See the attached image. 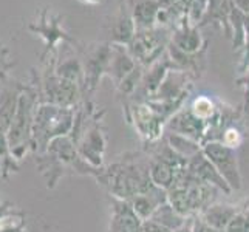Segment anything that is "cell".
Instances as JSON below:
<instances>
[{"label": "cell", "instance_id": "6da1fadb", "mask_svg": "<svg viewBox=\"0 0 249 232\" xmlns=\"http://www.w3.org/2000/svg\"><path fill=\"white\" fill-rule=\"evenodd\" d=\"M98 183L107 187L111 196L125 201L155 186L149 174V158H140V153H133L132 158L125 155L123 160L104 167Z\"/></svg>", "mask_w": 249, "mask_h": 232}, {"label": "cell", "instance_id": "7a4b0ae2", "mask_svg": "<svg viewBox=\"0 0 249 232\" xmlns=\"http://www.w3.org/2000/svg\"><path fill=\"white\" fill-rule=\"evenodd\" d=\"M39 104L40 98L36 84L33 81L30 84H23L19 101H17L16 115L10 125V130L6 133L11 155L17 161L23 160L25 155L31 152V128Z\"/></svg>", "mask_w": 249, "mask_h": 232}, {"label": "cell", "instance_id": "3957f363", "mask_svg": "<svg viewBox=\"0 0 249 232\" xmlns=\"http://www.w3.org/2000/svg\"><path fill=\"white\" fill-rule=\"evenodd\" d=\"M74 123V108H67L54 104L42 102L37 106L31 128V152L44 153L48 144L71 133Z\"/></svg>", "mask_w": 249, "mask_h": 232}, {"label": "cell", "instance_id": "277c9868", "mask_svg": "<svg viewBox=\"0 0 249 232\" xmlns=\"http://www.w3.org/2000/svg\"><path fill=\"white\" fill-rule=\"evenodd\" d=\"M64 14L51 11V8H42L37 14V19L27 25L28 31H31L33 34H37L45 44L44 53L40 54V61L47 56L56 53L59 44L71 45L76 50L81 48L79 42L64 30Z\"/></svg>", "mask_w": 249, "mask_h": 232}, {"label": "cell", "instance_id": "5b68a950", "mask_svg": "<svg viewBox=\"0 0 249 232\" xmlns=\"http://www.w3.org/2000/svg\"><path fill=\"white\" fill-rule=\"evenodd\" d=\"M81 62L84 67V101L87 96L96 91L101 79L107 74L110 59H111V45L108 42H94L90 45H84L79 50Z\"/></svg>", "mask_w": 249, "mask_h": 232}, {"label": "cell", "instance_id": "8992f818", "mask_svg": "<svg viewBox=\"0 0 249 232\" xmlns=\"http://www.w3.org/2000/svg\"><path fill=\"white\" fill-rule=\"evenodd\" d=\"M169 40L170 37L164 27L140 30L135 33L132 42L127 45V50L136 61V64L145 68L147 65H152L155 61H158L166 53Z\"/></svg>", "mask_w": 249, "mask_h": 232}, {"label": "cell", "instance_id": "52a82bcc", "mask_svg": "<svg viewBox=\"0 0 249 232\" xmlns=\"http://www.w3.org/2000/svg\"><path fill=\"white\" fill-rule=\"evenodd\" d=\"M102 116H104V111H96L90 119L89 125L84 128L79 141L76 143V150L79 157L93 167H102L104 164L107 136L104 124H102Z\"/></svg>", "mask_w": 249, "mask_h": 232}, {"label": "cell", "instance_id": "ba28073f", "mask_svg": "<svg viewBox=\"0 0 249 232\" xmlns=\"http://www.w3.org/2000/svg\"><path fill=\"white\" fill-rule=\"evenodd\" d=\"M201 152L228 183L231 191L242 189V175L235 149H231L220 141H209L201 145Z\"/></svg>", "mask_w": 249, "mask_h": 232}, {"label": "cell", "instance_id": "9c48e42d", "mask_svg": "<svg viewBox=\"0 0 249 232\" xmlns=\"http://www.w3.org/2000/svg\"><path fill=\"white\" fill-rule=\"evenodd\" d=\"M125 111H127L128 123H132L135 125V130L140 133V136L145 143L153 144L161 140L162 132H164L166 127V121L161 119L150 108L147 102L125 104Z\"/></svg>", "mask_w": 249, "mask_h": 232}, {"label": "cell", "instance_id": "30bf717a", "mask_svg": "<svg viewBox=\"0 0 249 232\" xmlns=\"http://www.w3.org/2000/svg\"><path fill=\"white\" fill-rule=\"evenodd\" d=\"M206 128H208V124L201 121V119L195 118L191 110L179 108L175 115H172L166 121L164 130H169L170 133L186 136V138L194 140L201 144V141L204 138V133H206Z\"/></svg>", "mask_w": 249, "mask_h": 232}, {"label": "cell", "instance_id": "8fae6325", "mask_svg": "<svg viewBox=\"0 0 249 232\" xmlns=\"http://www.w3.org/2000/svg\"><path fill=\"white\" fill-rule=\"evenodd\" d=\"M142 223L125 200L111 196L108 232H141Z\"/></svg>", "mask_w": 249, "mask_h": 232}, {"label": "cell", "instance_id": "7c38bea8", "mask_svg": "<svg viewBox=\"0 0 249 232\" xmlns=\"http://www.w3.org/2000/svg\"><path fill=\"white\" fill-rule=\"evenodd\" d=\"M186 169L189 170V174H191L194 178L200 179V181L217 187L218 191L225 192V194L232 192V191H231V187L228 186V183L223 179V177L218 174L217 169L211 164V161L204 157L201 150L187 160Z\"/></svg>", "mask_w": 249, "mask_h": 232}, {"label": "cell", "instance_id": "4fadbf2b", "mask_svg": "<svg viewBox=\"0 0 249 232\" xmlns=\"http://www.w3.org/2000/svg\"><path fill=\"white\" fill-rule=\"evenodd\" d=\"M22 87V82L13 79H8L2 84V90H0V133L6 135L8 130H10Z\"/></svg>", "mask_w": 249, "mask_h": 232}, {"label": "cell", "instance_id": "5bb4252c", "mask_svg": "<svg viewBox=\"0 0 249 232\" xmlns=\"http://www.w3.org/2000/svg\"><path fill=\"white\" fill-rule=\"evenodd\" d=\"M170 44L187 56H198L201 47H204L198 28L194 27L192 23H189L187 16L186 20L181 22V25L170 36Z\"/></svg>", "mask_w": 249, "mask_h": 232}, {"label": "cell", "instance_id": "9a60e30c", "mask_svg": "<svg viewBox=\"0 0 249 232\" xmlns=\"http://www.w3.org/2000/svg\"><path fill=\"white\" fill-rule=\"evenodd\" d=\"M167 201V192L164 189L153 186L149 189L147 192L140 194L132 196L130 200H127V203L132 206V209L142 221L149 220L152 217V214L155 212L161 204H164Z\"/></svg>", "mask_w": 249, "mask_h": 232}, {"label": "cell", "instance_id": "2e32d148", "mask_svg": "<svg viewBox=\"0 0 249 232\" xmlns=\"http://www.w3.org/2000/svg\"><path fill=\"white\" fill-rule=\"evenodd\" d=\"M135 33H136V27H135L133 17L130 13V8L127 5V0H123L119 13L113 19V22H111V27H110V34H111L110 44L127 47L132 42Z\"/></svg>", "mask_w": 249, "mask_h": 232}, {"label": "cell", "instance_id": "e0dca14e", "mask_svg": "<svg viewBox=\"0 0 249 232\" xmlns=\"http://www.w3.org/2000/svg\"><path fill=\"white\" fill-rule=\"evenodd\" d=\"M110 45H111V59L107 70V76L111 77V81L118 87L124 77L127 74H130L138 64L132 57V54L128 53L127 47L116 45V44H110Z\"/></svg>", "mask_w": 249, "mask_h": 232}, {"label": "cell", "instance_id": "ac0fdd59", "mask_svg": "<svg viewBox=\"0 0 249 232\" xmlns=\"http://www.w3.org/2000/svg\"><path fill=\"white\" fill-rule=\"evenodd\" d=\"M127 5L130 8L136 31L155 27L160 11L158 0H127Z\"/></svg>", "mask_w": 249, "mask_h": 232}, {"label": "cell", "instance_id": "d6986e66", "mask_svg": "<svg viewBox=\"0 0 249 232\" xmlns=\"http://www.w3.org/2000/svg\"><path fill=\"white\" fill-rule=\"evenodd\" d=\"M240 208L234 204H223V203H212L209 208H206L201 214H200V218L206 223L208 226L213 228V229H220V231H225V228L228 226V223L231 221L237 211Z\"/></svg>", "mask_w": 249, "mask_h": 232}, {"label": "cell", "instance_id": "ffe728a7", "mask_svg": "<svg viewBox=\"0 0 249 232\" xmlns=\"http://www.w3.org/2000/svg\"><path fill=\"white\" fill-rule=\"evenodd\" d=\"M54 73L62 77V79L76 84L82 91L84 96V84H85V77H84V67L81 62V56H74L70 54L64 57L62 61H57L56 59V65H54Z\"/></svg>", "mask_w": 249, "mask_h": 232}, {"label": "cell", "instance_id": "44dd1931", "mask_svg": "<svg viewBox=\"0 0 249 232\" xmlns=\"http://www.w3.org/2000/svg\"><path fill=\"white\" fill-rule=\"evenodd\" d=\"M178 169H181V167H174V166L166 164V162L149 158V174H150L152 183L157 187L164 189L166 192L172 187V184H174Z\"/></svg>", "mask_w": 249, "mask_h": 232}, {"label": "cell", "instance_id": "7402d4cb", "mask_svg": "<svg viewBox=\"0 0 249 232\" xmlns=\"http://www.w3.org/2000/svg\"><path fill=\"white\" fill-rule=\"evenodd\" d=\"M149 220L155 221V223H158L160 226H162V228H166V229L174 232L179 226H183L184 221L187 218L183 217V215H179V214L166 201L164 204H161L160 208L152 214V217Z\"/></svg>", "mask_w": 249, "mask_h": 232}, {"label": "cell", "instance_id": "603a6c76", "mask_svg": "<svg viewBox=\"0 0 249 232\" xmlns=\"http://www.w3.org/2000/svg\"><path fill=\"white\" fill-rule=\"evenodd\" d=\"M166 143L169 144V147L177 152L178 155H181L183 158L189 160L191 157H194L195 153H198L201 150V144L196 143L194 140H189L186 136L177 135V133H167L166 136Z\"/></svg>", "mask_w": 249, "mask_h": 232}, {"label": "cell", "instance_id": "cb8c5ba5", "mask_svg": "<svg viewBox=\"0 0 249 232\" xmlns=\"http://www.w3.org/2000/svg\"><path fill=\"white\" fill-rule=\"evenodd\" d=\"M189 110L192 111V115L195 118H198V119H201V121H204L206 124H209L213 119V116L217 115L218 106L208 96H198L192 101Z\"/></svg>", "mask_w": 249, "mask_h": 232}, {"label": "cell", "instance_id": "d4e9b609", "mask_svg": "<svg viewBox=\"0 0 249 232\" xmlns=\"http://www.w3.org/2000/svg\"><path fill=\"white\" fill-rule=\"evenodd\" d=\"M220 143H223L231 149L237 150L243 143V133L237 125L229 124V125H226L225 128H223V132L220 135Z\"/></svg>", "mask_w": 249, "mask_h": 232}, {"label": "cell", "instance_id": "484cf974", "mask_svg": "<svg viewBox=\"0 0 249 232\" xmlns=\"http://www.w3.org/2000/svg\"><path fill=\"white\" fill-rule=\"evenodd\" d=\"M16 62L13 61V56H11V51L5 44L0 42V82H6L8 79H11L10 74L11 70L14 68Z\"/></svg>", "mask_w": 249, "mask_h": 232}, {"label": "cell", "instance_id": "4316f807", "mask_svg": "<svg viewBox=\"0 0 249 232\" xmlns=\"http://www.w3.org/2000/svg\"><path fill=\"white\" fill-rule=\"evenodd\" d=\"M225 232H246V214L245 209H238L235 215L231 218Z\"/></svg>", "mask_w": 249, "mask_h": 232}, {"label": "cell", "instance_id": "83f0119b", "mask_svg": "<svg viewBox=\"0 0 249 232\" xmlns=\"http://www.w3.org/2000/svg\"><path fill=\"white\" fill-rule=\"evenodd\" d=\"M192 232H225V231L213 229V228L206 225V223L198 215H194L192 217Z\"/></svg>", "mask_w": 249, "mask_h": 232}, {"label": "cell", "instance_id": "f1b7e54d", "mask_svg": "<svg viewBox=\"0 0 249 232\" xmlns=\"http://www.w3.org/2000/svg\"><path fill=\"white\" fill-rule=\"evenodd\" d=\"M141 232H172L166 228L160 226L158 223L152 221V220H145L142 223V228H141Z\"/></svg>", "mask_w": 249, "mask_h": 232}, {"label": "cell", "instance_id": "f546056e", "mask_svg": "<svg viewBox=\"0 0 249 232\" xmlns=\"http://www.w3.org/2000/svg\"><path fill=\"white\" fill-rule=\"evenodd\" d=\"M238 85H245V110H249V71L245 77H240V79L237 81Z\"/></svg>", "mask_w": 249, "mask_h": 232}, {"label": "cell", "instance_id": "4dcf8cb0", "mask_svg": "<svg viewBox=\"0 0 249 232\" xmlns=\"http://www.w3.org/2000/svg\"><path fill=\"white\" fill-rule=\"evenodd\" d=\"M234 5L237 6V10L249 14V0H234Z\"/></svg>", "mask_w": 249, "mask_h": 232}, {"label": "cell", "instance_id": "1f68e13d", "mask_svg": "<svg viewBox=\"0 0 249 232\" xmlns=\"http://www.w3.org/2000/svg\"><path fill=\"white\" fill-rule=\"evenodd\" d=\"M245 214H246V232H249V204L245 206Z\"/></svg>", "mask_w": 249, "mask_h": 232}, {"label": "cell", "instance_id": "d6a6232c", "mask_svg": "<svg viewBox=\"0 0 249 232\" xmlns=\"http://www.w3.org/2000/svg\"><path fill=\"white\" fill-rule=\"evenodd\" d=\"M79 2L89 3V5H98V3H101V2H102V0H79Z\"/></svg>", "mask_w": 249, "mask_h": 232}, {"label": "cell", "instance_id": "836d02e7", "mask_svg": "<svg viewBox=\"0 0 249 232\" xmlns=\"http://www.w3.org/2000/svg\"><path fill=\"white\" fill-rule=\"evenodd\" d=\"M0 90H2V82H0Z\"/></svg>", "mask_w": 249, "mask_h": 232}]
</instances>
